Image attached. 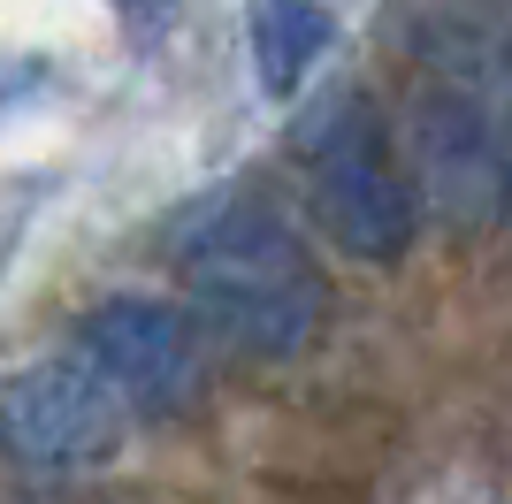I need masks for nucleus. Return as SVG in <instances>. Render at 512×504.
I'll return each mask as SVG.
<instances>
[{
    "label": "nucleus",
    "instance_id": "f257e3e1",
    "mask_svg": "<svg viewBox=\"0 0 512 504\" xmlns=\"http://www.w3.org/2000/svg\"><path fill=\"white\" fill-rule=\"evenodd\" d=\"M184 291L207 336L245 359H299L321 329V275L306 245L253 199H207L176 237Z\"/></svg>",
    "mask_w": 512,
    "mask_h": 504
},
{
    "label": "nucleus",
    "instance_id": "f03ea898",
    "mask_svg": "<svg viewBox=\"0 0 512 504\" xmlns=\"http://www.w3.org/2000/svg\"><path fill=\"white\" fill-rule=\"evenodd\" d=\"M123 390L92 367V359H39L23 375L0 382V443L23 466H100L123 443Z\"/></svg>",
    "mask_w": 512,
    "mask_h": 504
},
{
    "label": "nucleus",
    "instance_id": "7ed1b4c3",
    "mask_svg": "<svg viewBox=\"0 0 512 504\" xmlns=\"http://www.w3.org/2000/svg\"><path fill=\"white\" fill-rule=\"evenodd\" d=\"M314 214L352 260H406L421 207L406 176L383 161V138L360 115V100L337 107V123L314 130Z\"/></svg>",
    "mask_w": 512,
    "mask_h": 504
},
{
    "label": "nucleus",
    "instance_id": "20e7f679",
    "mask_svg": "<svg viewBox=\"0 0 512 504\" xmlns=\"http://www.w3.org/2000/svg\"><path fill=\"white\" fill-rule=\"evenodd\" d=\"M85 359L138 413H176L199 390V314L161 298H107L77 329Z\"/></svg>",
    "mask_w": 512,
    "mask_h": 504
},
{
    "label": "nucleus",
    "instance_id": "39448f33",
    "mask_svg": "<svg viewBox=\"0 0 512 504\" xmlns=\"http://www.w3.org/2000/svg\"><path fill=\"white\" fill-rule=\"evenodd\" d=\"M413 138H421V168H428V191L444 199V214L482 222L490 207H505V146L490 138V123L467 92H428L421 115H413Z\"/></svg>",
    "mask_w": 512,
    "mask_h": 504
},
{
    "label": "nucleus",
    "instance_id": "423d86ee",
    "mask_svg": "<svg viewBox=\"0 0 512 504\" xmlns=\"http://www.w3.org/2000/svg\"><path fill=\"white\" fill-rule=\"evenodd\" d=\"M329 8L321 0H260L253 8V77L268 100H291L306 84V69L329 54Z\"/></svg>",
    "mask_w": 512,
    "mask_h": 504
},
{
    "label": "nucleus",
    "instance_id": "0eeeda50",
    "mask_svg": "<svg viewBox=\"0 0 512 504\" xmlns=\"http://www.w3.org/2000/svg\"><path fill=\"white\" fill-rule=\"evenodd\" d=\"M115 16H123L138 39H161V31H169V16H176V0H115Z\"/></svg>",
    "mask_w": 512,
    "mask_h": 504
},
{
    "label": "nucleus",
    "instance_id": "6e6552de",
    "mask_svg": "<svg viewBox=\"0 0 512 504\" xmlns=\"http://www.w3.org/2000/svg\"><path fill=\"white\" fill-rule=\"evenodd\" d=\"M505 207H512V130H505Z\"/></svg>",
    "mask_w": 512,
    "mask_h": 504
}]
</instances>
